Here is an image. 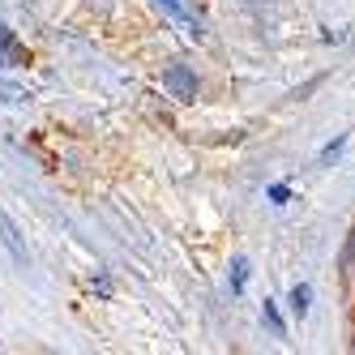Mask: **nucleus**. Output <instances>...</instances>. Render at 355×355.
<instances>
[{
	"instance_id": "obj_1",
	"label": "nucleus",
	"mask_w": 355,
	"mask_h": 355,
	"mask_svg": "<svg viewBox=\"0 0 355 355\" xmlns=\"http://www.w3.org/2000/svg\"><path fill=\"white\" fill-rule=\"evenodd\" d=\"M163 86L171 98H180V103H197V73L189 64H167L163 69Z\"/></svg>"
},
{
	"instance_id": "obj_2",
	"label": "nucleus",
	"mask_w": 355,
	"mask_h": 355,
	"mask_svg": "<svg viewBox=\"0 0 355 355\" xmlns=\"http://www.w3.org/2000/svg\"><path fill=\"white\" fill-rule=\"evenodd\" d=\"M26 64V47L13 39V31L0 26V69H21Z\"/></svg>"
},
{
	"instance_id": "obj_3",
	"label": "nucleus",
	"mask_w": 355,
	"mask_h": 355,
	"mask_svg": "<svg viewBox=\"0 0 355 355\" xmlns=\"http://www.w3.org/2000/svg\"><path fill=\"white\" fill-rule=\"evenodd\" d=\"M159 5H163V9H167V13H171L175 21H180V26H184V31H189L193 39L201 35V26H197V17H193V13L184 9V0H159Z\"/></svg>"
},
{
	"instance_id": "obj_4",
	"label": "nucleus",
	"mask_w": 355,
	"mask_h": 355,
	"mask_svg": "<svg viewBox=\"0 0 355 355\" xmlns=\"http://www.w3.org/2000/svg\"><path fill=\"white\" fill-rule=\"evenodd\" d=\"M0 236H5V244H9V252H13L17 261H26V252H21V240H17V232H13V223H9L5 214H0Z\"/></svg>"
},
{
	"instance_id": "obj_5",
	"label": "nucleus",
	"mask_w": 355,
	"mask_h": 355,
	"mask_svg": "<svg viewBox=\"0 0 355 355\" xmlns=\"http://www.w3.org/2000/svg\"><path fill=\"white\" fill-rule=\"evenodd\" d=\"M309 300H313V291L300 283V287L291 291V313H295V317H304V313H309Z\"/></svg>"
},
{
	"instance_id": "obj_6",
	"label": "nucleus",
	"mask_w": 355,
	"mask_h": 355,
	"mask_svg": "<svg viewBox=\"0 0 355 355\" xmlns=\"http://www.w3.org/2000/svg\"><path fill=\"white\" fill-rule=\"evenodd\" d=\"M244 283H248V261L236 257L232 261V291H244Z\"/></svg>"
},
{
	"instance_id": "obj_7",
	"label": "nucleus",
	"mask_w": 355,
	"mask_h": 355,
	"mask_svg": "<svg viewBox=\"0 0 355 355\" xmlns=\"http://www.w3.org/2000/svg\"><path fill=\"white\" fill-rule=\"evenodd\" d=\"M261 317H266V325L274 329V334H278V338H283V317H278V309H274V304H270V300H266V309H261Z\"/></svg>"
},
{
	"instance_id": "obj_8",
	"label": "nucleus",
	"mask_w": 355,
	"mask_h": 355,
	"mask_svg": "<svg viewBox=\"0 0 355 355\" xmlns=\"http://www.w3.org/2000/svg\"><path fill=\"white\" fill-rule=\"evenodd\" d=\"M343 146H347V137H334V141H329V146L321 150V163H334V159L343 155Z\"/></svg>"
},
{
	"instance_id": "obj_9",
	"label": "nucleus",
	"mask_w": 355,
	"mask_h": 355,
	"mask_svg": "<svg viewBox=\"0 0 355 355\" xmlns=\"http://www.w3.org/2000/svg\"><path fill=\"white\" fill-rule=\"evenodd\" d=\"M270 197H274V206H287V197H291V189H287V184H274V189H270Z\"/></svg>"
}]
</instances>
